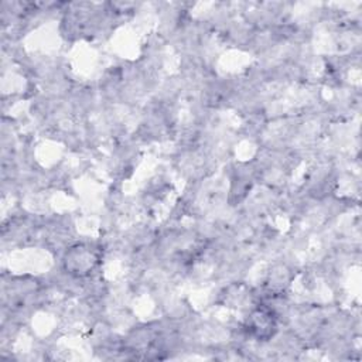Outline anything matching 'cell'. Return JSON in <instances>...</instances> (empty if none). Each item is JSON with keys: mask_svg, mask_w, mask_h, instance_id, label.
I'll return each instance as SVG.
<instances>
[{"mask_svg": "<svg viewBox=\"0 0 362 362\" xmlns=\"http://www.w3.org/2000/svg\"><path fill=\"white\" fill-rule=\"evenodd\" d=\"M277 317L274 311L263 305L253 308L245 321L246 332L257 341L272 339L277 332Z\"/></svg>", "mask_w": 362, "mask_h": 362, "instance_id": "cell-2", "label": "cell"}, {"mask_svg": "<svg viewBox=\"0 0 362 362\" xmlns=\"http://www.w3.org/2000/svg\"><path fill=\"white\" fill-rule=\"evenodd\" d=\"M98 262L99 255L95 247L78 243L66 252L64 257V267L69 274L75 277H85L95 270Z\"/></svg>", "mask_w": 362, "mask_h": 362, "instance_id": "cell-1", "label": "cell"}]
</instances>
